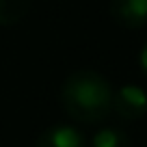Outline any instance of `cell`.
Here are the masks:
<instances>
[{"label": "cell", "instance_id": "obj_3", "mask_svg": "<svg viewBox=\"0 0 147 147\" xmlns=\"http://www.w3.org/2000/svg\"><path fill=\"white\" fill-rule=\"evenodd\" d=\"M110 15L119 26L138 30L147 26V0H110Z\"/></svg>", "mask_w": 147, "mask_h": 147}, {"label": "cell", "instance_id": "obj_7", "mask_svg": "<svg viewBox=\"0 0 147 147\" xmlns=\"http://www.w3.org/2000/svg\"><path fill=\"white\" fill-rule=\"evenodd\" d=\"M138 65H141V71L147 76V41L143 43L141 52H138Z\"/></svg>", "mask_w": 147, "mask_h": 147}, {"label": "cell", "instance_id": "obj_5", "mask_svg": "<svg viewBox=\"0 0 147 147\" xmlns=\"http://www.w3.org/2000/svg\"><path fill=\"white\" fill-rule=\"evenodd\" d=\"M89 147H132V141L121 128L106 125V128H100L93 134Z\"/></svg>", "mask_w": 147, "mask_h": 147}, {"label": "cell", "instance_id": "obj_6", "mask_svg": "<svg viewBox=\"0 0 147 147\" xmlns=\"http://www.w3.org/2000/svg\"><path fill=\"white\" fill-rule=\"evenodd\" d=\"M30 11V0H0V26L20 24Z\"/></svg>", "mask_w": 147, "mask_h": 147}, {"label": "cell", "instance_id": "obj_4", "mask_svg": "<svg viewBox=\"0 0 147 147\" xmlns=\"http://www.w3.org/2000/svg\"><path fill=\"white\" fill-rule=\"evenodd\" d=\"M35 147H89V143H87V136L76 125L56 123L46 128L39 134Z\"/></svg>", "mask_w": 147, "mask_h": 147}, {"label": "cell", "instance_id": "obj_1", "mask_svg": "<svg viewBox=\"0 0 147 147\" xmlns=\"http://www.w3.org/2000/svg\"><path fill=\"white\" fill-rule=\"evenodd\" d=\"M61 104L74 121L100 123L113 110V87L95 69H78L65 78Z\"/></svg>", "mask_w": 147, "mask_h": 147}, {"label": "cell", "instance_id": "obj_2", "mask_svg": "<svg viewBox=\"0 0 147 147\" xmlns=\"http://www.w3.org/2000/svg\"><path fill=\"white\" fill-rule=\"evenodd\" d=\"M113 110L125 121H138L147 115V93L138 84H123L113 91Z\"/></svg>", "mask_w": 147, "mask_h": 147}]
</instances>
